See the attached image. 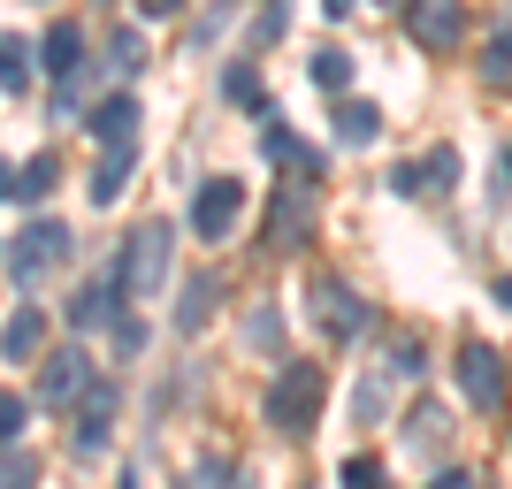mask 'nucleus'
I'll return each instance as SVG.
<instances>
[{
	"mask_svg": "<svg viewBox=\"0 0 512 489\" xmlns=\"http://www.w3.org/2000/svg\"><path fill=\"white\" fill-rule=\"evenodd\" d=\"M321 398H329V375H321L314 360H291V367H276V383H268V421H276L283 436H306V428L321 421Z\"/></svg>",
	"mask_w": 512,
	"mask_h": 489,
	"instance_id": "obj_1",
	"label": "nucleus"
},
{
	"mask_svg": "<svg viewBox=\"0 0 512 489\" xmlns=\"http://www.w3.org/2000/svg\"><path fill=\"white\" fill-rule=\"evenodd\" d=\"M62 260H69V230H62V222H46V214L8 237V283H16V291H31L39 276H54Z\"/></svg>",
	"mask_w": 512,
	"mask_h": 489,
	"instance_id": "obj_2",
	"label": "nucleus"
},
{
	"mask_svg": "<svg viewBox=\"0 0 512 489\" xmlns=\"http://www.w3.org/2000/svg\"><path fill=\"white\" fill-rule=\"evenodd\" d=\"M169 245H176L169 222H138V230L123 237V260H115V268H123V291L130 298H153V291H161V276H169Z\"/></svg>",
	"mask_w": 512,
	"mask_h": 489,
	"instance_id": "obj_3",
	"label": "nucleus"
},
{
	"mask_svg": "<svg viewBox=\"0 0 512 489\" xmlns=\"http://www.w3.org/2000/svg\"><path fill=\"white\" fill-rule=\"evenodd\" d=\"M123 268H100V276L92 283H77V298H69L62 306V321L69 329H77V337H92V329H115V321H123Z\"/></svg>",
	"mask_w": 512,
	"mask_h": 489,
	"instance_id": "obj_4",
	"label": "nucleus"
},
{
	"mask_svg": "<svg viewBox=\"0 0 512 489\" xmlns=\"http://www.w3.org/2000/svg\"><path fill=\"white\" fill-rule=\"evenodd\" d=\"M451 375H459V398H467L474 413H497V405H505V352H490V344H459Z\"/></svg>",
	"mask_w": 512,
	"mask_h": 489,
	"instance_id": "obj_5",
	"label": "nucleus"
},
{
	"mask_svg": "<svg viewBox=\"0 0 512 489\" xmlns=\"http://www.w3.org/2000/svg\"><path fill=\"white\" fill-rule=\"evenodd\" d=\"M314 237V176H283L276 199H268V245H306Z\"/></svg>",
	"mask_w": 512,
	"mask_h": 489,
	"instance_id": "obj_6",
	"label": "nucleus"
},
{
	"mask_svg": "<svg viewBox=\"0 0 512 489\" xmlns=\"http://www.w3.org/2000/svg\"><path fill=\"white\" fill-rule=\"evenodd\" d=\"M237 214H245V184H237V176H207L192 192V237L222 245V237L237 230Z\"/></svg>",
	"mask_w": 512,
	"mask_h": 489,
	"instance_id": "obj_7",
	"label": "nucleus"
},
{
	"mask_svg": "<svg viewBox=\"0 0 512 489\" xmlns=\"http://www.w3.org/2000/svg\"><path fill=\"white\" fill-rule=\"evenodd\" d=\"M406 31L428 54H459V39H467V0H406Z\"/></svg>",
	"mask_w": 512,
	"mask_h": 489,
	"instance_id": "obj_8",
	"label": "nucleus"
},
{
	"mask_svg": "<svg viewBox=\"0 0 512 489\" xmlns=\"http://www.w3.org/2000/svg\"><path fill=\"white\" fill-rule=\"evenodd\" d=\"M85 390H92V352L69 344V352H54V360L39 367V390H31V398H39L46 413H62V405H77Z\"/></svg>",
	"mask_w": 512,
	"mask_h": 489,
	"instance_id": "obj_9",
	"label": "nucleus"
},
{
	"mask_svg": "<svg viewBox=\"0 0 512 489\" xmlns=\"http://www.w3.org/2000/svg\"><path fill=\"white\" fill-rule=\"evenodd\" d=\"M451 176H459V146H436V153H421V161H398V169H390V192L428 199V192H444Z\"/></svg>",
	"mask_w": 512,
	"mask_h": 489,
	"instance_id": "obj_10",
	"label": "nucleus"
},
{
	"mask_svg": "<svg viewBox=\"0 0 512 489\" xmlns=\"http://www.w3.org/2000/svg\"><path fill=\"white\" fill-rule=\"evenodd\" d=\"M107 436H115V383H92L85 398H77V428H69V444H77V451L92 459V451H100Z\"/></svg>",
	"mask_w": 512,
	"mask_h": 489,
	"instance_id": "obj_11",
	"label": "nucleus"
},
{
	"mask_svg": "<svg viewBox=\"0 0 512 489\" xmlns=\"http://www.w3.org/2000/svg\"><path fill=\"white\" fill-rule=\"evenodd\" d=\"M314 314H321V329H329L337 344H352V337L367 329V306H360L352 291H344V283H329V276L314 283Z\"/></svg>",
	"mask_w": 512,
	"mask_h": 489,
	"instance_id": "obj_12",
	"label": "nucleus"
},
{
	"mask_svg": "<svg viewBox=\"0 0 512 489\" xmlns=\"http://www.w3.org/2000/svg\"><path fill=\"white\" fill-rule=\"evenodd\" d=\"M54 184H62L54 153H31V161H16V169H8V207H39Z\"/></svg>",
	"mask_w": 512,
	"mask_h": 489,
	"instance_id": "obj_13",
	"label": "nucleus"
},
{
	"mask_svg": "<svg viewBox=\"0 0 512 489\" xmlns=\"http://www.w3.org/2000/svg\"><path fill=\"white\" fill-rule=\"evenodd\" d=\"M85 123H92V138H100V146H130V138H138V100H130V92H107Z\"/></svg>",
	"mask_w": 512,
	"mask_h": 489,
	"instance_id": "obj_14",
	"label": "nucleus"
},
{
	"mask_svg": "<svg viewBox=\"0 0 512 489\" xmlns=\"http://www.w3.org/2000/svg\"><path fill=\"white\" fill-rule=\"evenodd\" d=\"M260 153H268V161H283V169H299V176H321V153L306 146L291 123H260Z\"/></svg>",
	"mask_w": 512,
	"mask_h": 489,
	"instance_id": "obj_15",
	"label": "nucleus"
},
{
	"mask_svg": "<svg viewBox=\"0 0 512 489\" xmlns=\"http://www.w3.org/2000/svg\"><path fill=\"white\" fill-rule=\"evenodd\" d=\"M39 344H46V314L31 306V298H16V314H8V329H0V352H8V360H39Z\"/></svg>",
	"mask_w": 512,
	"mask_h": 489,
	"instance_id": "obj_16",
	"label": "nucleus"
},
{
	"mask_svg": "<svg viewBox=\"0 0 512 489\" xmlns=\"http://www.w3.org/2000/svg\"><path fill=\"white\" fill-rule=\"evenodd\" d=\"M329 123H337V146H375V138H383V107L375 100H337Z\"/></svg>",
	"mask_w": 512,
	"mask_h": 489,
	"instance_id": "obj_17",
	"label": "nucleus"
},
{
	"mask_svg": "<svg viewBox=\"0 0 512 489\" xmlns=\"http://www.w3.org/2000/svg\"><path fill=\"white\" fill-rule=\"evenodd\" d=\"M39 62L54 69V77H77V62H85V31L62 16V23H54V31L39 39Z\"/></svg>",
	"mask_w": 512,
	"mask_h": 489,
	"instance_id": "obj_18",
	"label": "nucleus"
},
{
	"mask_svg": "<svg viewBox=\"0 0 512 489\" xmlns=\"http://www.w3.org/2000/svg\"><path fill=\"white\" fill-rule=\"evenodd\" d=\"M214 306H222V283H214V276H192V283H184V306H176V329H184V337H199Z\"/></svg>",
	"mask_w": 512,
	"mask_h": 489,
	"instance_id": "obj_19",
	"label": "nucleus"
},
{
	"mask_svg": "<svg viewBox=\"0 0 512 489\" xmlns=\"http://www.w3.org/2000/svg\"><path fill=\"white\" fill-rule=\"evenodd\" d=\"M130 184V146H107V161L92 169V207H115Z\"/></svg>",
	"mask_w": 512,
	"mask_h": 489,
	"instance_id": "obj_20",
	"label": "nucleus"
},
{
	"mask_svg": "<svg viewBox=\"0 0 512 489\" xmlns=\"http://www.w3.org/2000/svg\"><path fill=\"white\" fill-rule=\"evenodd\" d=\"M0 85H8V100L31 92V39H0Z\"/></svg>",
	"mask_w": 512,
	"mask_h": 489,
	"instance_id": "obj_21",
	"label": "nucleus"
},
{
	"mask_svg": "<svg viewBox=\"0 0 512 489\" xmlns=\"http://www.w3.org/2000/svg\"><path fill=\"white\" fill-rule=\"evenodd\" d=\"M107 62L123 69V77H138V69H146V31H115V39H107Z\"/></svg>",
	"mask_w": 512,
	"mask_h": 489,
	"instance_id": "obj_22",
	"label": "nucleus"
},
{
	"mask_svg": "<svg viewBox=\"0 0 512 489\" xmlns=\"http://www.w3.org/2000/svg\"><path fill=\"white\" fill-rule=\"evenodd\" d=\"M314 85H321V92H344V85H352V54H337V46H329V54H314Z\"/></svg>",
	"mask_w": 512,
	"mask_h": 489,
	"instance_id": "obj_23",
	"label": "nucleus"
},
{
	"mask_svg": "<svg viewBox=\"0 0 512 489\" xmlns=\"http://www.w3.org/2000/svg\"><path fill=\"white\" fill-rule=\"evenodd\" d=\"M337 482L344 489H375V482H383V459H375V451H352V459L337 467Z\"/></svg>",
	"mask_w": 512,
	"mask_h": 489,
	"instance_id": "obj_24",
	"label": "nucleus"
},
{
	"mask_svg": "<svg viewBox=\"0 0 512 489\" xmlns=\"http://www.w3.org/2000/svg\"><path fill=\"white\" fill-rule=\"evenodd\" d=\"M482 77H490V85H512V23L490 39V54H482Z\"/></svg>",
	"mask_w": 512,
	"mask_h": 489,
	"instance_id": "obj_25",
	"label": "nucleus"
},
{
	"mask_svg": "<svg viewBox=\"0 0 512 489\" xmlns=\"http://www.w3.org/2000/svg\"><path fill=\"white\" fill-rule=\"evenodd\" d=\"M222 100H237V107H260V77H253V62H237L230 77H222Z\"/></svg>",
	"mask_w": 512,
	"mask_h": 489,
	"instance_id": "obj_26",
	"label": "nucleus"
},
{
	"mask_svg": "<svg viewBox=\"0 0 512 489\" xmlns=\"http://www.w3.org/2000/svg\"><path fill=\"white\" fill-rule=\"evenodd\" d=\"M0 474H8V489H31V482H39V459L23 451V436L8 444V467H0Z\"/></svg>",
	"mask_w": 512,
	"mask_h": 489,
	"instance_id": "obj_27",
	"label": "nucleus"
},
{
	"mask_svg": "<svg viewBox=\"0 0 512 489\" xmlns=\"http://www.w3.org/2000/svg\"><path fill=\"white\" fill-rule=\"evenodd\" d=\"M23 421H31V405H23V398H0V444H16Z\"/></svg>",
	"mask_w": 512,
	"mask_h": 489,
	"instance_id": "obj_28",
	"label": "nucleus"
},
{
	"mask_svg": "<svg viewBox=\"0 0 512 489\" xmlns=\"http://www.w3.org/2000/svg\"><path fill=\"white\" fill-rule=\"evenodd\" d=\"M421 367H428V360H421V344H413V337L398 344V352H390V375H406V383H413V375H421Z\"/></svg>",
	"mask_w": 512,
	"mask_h": 489,
	"instance_id": "obj_29",
	"label": "nucleus"
},
{
	"mask_svg": "<svg viewBox=\"0 0 512 489\" xmlns=\"http://www.w3.org/2000/svg\"><path fill=\"white\" fill-rule=\"evenodd\" d=\"M138 344H146V321H115V352H123V360H130V352H138Z\"/></svg>",
	"mask_w": 512,
	"mask_h": 489,
	"instance_id": "obj_30",
	"label": "nucleus"
},
{
	"mask_svg": "<svg viewBox=\"0 0 512 489\" xmlns=\"http://www.w3.org/2000/svg\"><path fill=\"white\" fill-rule=\"evenodd\" d=\"M245 337H253V344H260V352H268V344H276V337H283V321H276V314H253V329H245Z\"/></svg>",
	"mask_w": 512,
	"mask_h": 489,
	"instance_id": "obj_31",
	"label": "nucleus"
},
{
	"mask_svg": "<svg viewBox=\"0 0 512 489\" xmlns=\"http://www.w3.org/2000/svg\"><path fill=\"white\" fill-rule=\"evenodd\" d=\"M176 8H184V0H138V16H146V23H169Z\"/></svg>",
	"mask_w": 512,
	"mask_h": 489,
	"instance_id": "obj_32",
	"label": "nucleus"
},
{
	"mask_svg": "<svg viewBox=\"0 0 512 489\" xmlns=\"http://www.w3.org/2000/svg\"><path fill=\"white\" fill-rule=\"evenodd\" d=\"M321 16H352V0H321Z\"/></svg>",
	"mask_w": 512,
	"mask_h": 489,
	"instance_id": "obj_33",
	"label": "nucleus"
},
{
	"mask_svg": "<svg viewBox=\"0 0 512 489\" xmlns=\"http://www.w3.org/2000/svg\"><path fill=\"white\" fill-rule=\"evenodd\" d=\"M497 306H512V276H505V283H497Z\"/></svg>",
	"mask_w": 512,
	"mask_h": 489,
	"instance_id": "obj_34",
	"label": "nucleus"
},
{
	"mask_svg": "<svg viewBox=\"0 0 512 489\" xmlns=\"http://www.w3.org/2000/svg\"><path fill=\"white\" fill-rule=\"evenodd\" d=\"M383 8H406V0H383Z\"/></svg>",
	"mask_w": 512,
	"mask_h": 489,
	"instance_id": "obj_35",
	"label": "nucleus"
}]
</instances>
